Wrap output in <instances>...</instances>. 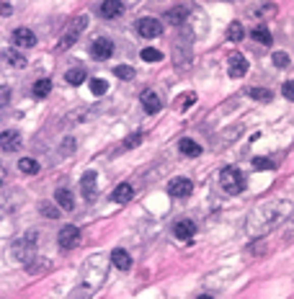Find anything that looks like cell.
<instances>
[{"instance_id": "cell-33", "label": "cell", "mask_w": 294, "mask_h": 299, "mask_svg": "<svg viewBox=\"0 0 294 299\" xmlns=\"http://www.w3.org/2000/svg\"><path fill=\"white\" fill-rule=\"evenodd\" d=\"M41 211H44V217H49V220H52V217H55V220L60 217V211H57V209H52L49 204H41Z\"/></svg>"}, {"instance_id": "cell-32", "label": "cell", "mask_w": 294, "mask_h": 299, "mask_svg": "<svg viewBox=\"0 0 294 299\" xmlns=\"http://www.w3.org/2000/svg\"><path fill=\"white\" fill-rule=\"evenodd\" d=\"M142 142V134L137 132V134H129L127 140H124V150H129V147H135V145H140Z\"/></svg>"}, {"instance_id": "cell-21", "label": "cell", "mask_w": 294, "mask_h": 299, "mask_svg": "<svg viewBox=\"0 0 294 299\" xmlns=\"http://www.w3.org/2000/svg\"><path fill=\"white\" fill-rule=\"evenodd\" d=\"M250 36H253L256 41H261V44H266V47L271 44V31H269L266 26H256V29H253V34H250Z\"/></svg>"}, {"instance_id": "cell-25", "label": "cell", "mask_w": 294, "mask_h": 299, "mask_svg": "<svg viewBox=\"0 0 294 299\" xmlns=\"http://www.w3.org/2000/svg\"><path fill=\"white\" fill-rule=\"evenodd\" d=\"M227 36H230V41H243V36H245V29H243L240 23H230V29H227Z\"/></svg>"}, {"instance_id": "cell-26", "label": "cell", "mask_w": 294, "mask_h": 299, "mask_svg": "<svg viewBox=\"0 0 294 299\" xmlns=\"http://www.w3.org/2000/svg\"><path fill=\"white\" fill-rule=\"evenodd\" d=\"M142 60H145V62H160V60H163V52L147 47V49H142Z\"/></svg>"}, {"instance_id": "cell-36", "label": "cell", "mask_w": 294, "mask_h": 299, "mask_svg": "<svg viewBox=\"0 0 294 299\" xmlns=\"http://www.w3.org/2000/svg\"><path fill=\"white\" fill-rule=\"evenodd\" d=\"M199 299H215V296H209V294H201V296H199Z\"/></svg>"}, {"instance_id": "cell-9", "label": "cell", "mask_w": 294, "mask_h": 299, "mask_svg": "<svg viewBox=\"0 0 294 299\" xmlns=\"http://www.w3.org/2000/svg\"><path fill=\"white\" fill-rule=\"evenodd\" d=\"M98 13L103 18H119L124 13V6H121V0H103L101 8H98Z\"/></svg>"}, {"instance_id": "cell-22", "label": "cell", "mask_w": 294, "mask_h": 299, "mask_svg": "<svg viewBox=\"0 0 294 299\" xmlns=\"http://www.w3.org/2000/svg\"><path fill=\"white\" fill-rule=\"evenodd\" d=\"M106 91H109V83L106 80H101V77H93L91 80V93L93 96H106Z\"/></svg>"}, {"instance_id": "cell-35", "label": "cell", "mask_w": 294, "mask_h": 299, "mask_svg": "<svg viewBox=\"0 0 294 299\" xmlns=\"http://www.w3.org/2000/svg\"><path fill=\"white\" fill-rule=\"evenodd\" d=\"M6 178H8V170H6L3 162H0V183H6Z\"/></svg>"}, {"instance_id": "cell-16", "label": "cell", "mask_w": 294, "mask_h": 299, "mask_svg": "<svg viewBox=\"0 0 294 299\" xmlns=\"http://www.w3.org/2000/svg\"><path fill=\"white\" fill-rule=\"evenodd\" d=\"M178 150H181L186 157H196V155H201V145H199V142H194V140H189V137H183V140L178 142Z\"/></svg>"}, {"instance_id": "cell-17", "label": "cell", "mask_w": 294, "mask_h": 299, "mask_svg": "<svg viewBox=\"0 0 294 299\" xmlns=\"http://www.w3.org/2000/svg\"><path fill=\"white\" fill-rule=\"evenodd\" d=\"M49 91H52V80H47V77L36 80V83H34V88H31V93H34L36 98H47V96H49Z\"/></svg>"}, {"instance_id": "cell-5", "label": "cell", "mask_w": 294, "mask_h": 299, "mask_svg": "<svg viewBox=\"0 0 294 299\" xmlns=\"http://www.w3.org/2000/svg\"><path fill=\"white\" fill-rule=\"evenodd\" d=\"M91 55H93L96 60H109V57L114 55V41H111V39H106V36L93 39V44H91Z\"/></svg>"}, {"instance_id": "cell-6", "label": "cell", "mask_w": 294, "mask_h": 299, "mask_svg": "<svg viewBox=\"0 0 294 299\" xmlns=\"http://www.w3.org/2000/svg\"><path fill=\"white\" fill-rule=\"evenodd\" d=\"M191 191H194V183L189 178H173L168 183V194L176 199H186V196H191Z\"/></svg>"}, {"instance_id": "cell-12", "label": "cell", "mask_w": 294, "mask_h": 299, "mask_svg": "<svg viewBox=\"0 0 294 299\" xmlns=\"http://www.w3.org/2000/svg\"><path fill=\"white\" fill-rule=\"evenodd\" d=\"M18 147H21V134H18V132L8 129V132L0 134V150H8V152H13V150H18Z\"/></svg>"}, {"instance_id": "cell-14", "label": "cell", "mask_w": 294, "mask_h": 299, "mask_svg": "<svg viewBox=\"0 0 294 299\" xmlns=\"http://www.w3.org/2000/svg\"><path fill=\"white\" fill-rule=\"evenodd\" d=\"M140 101H142V106H145V111H147V114H157V111H160V106H163L155 91H142Z\"/></svg>"}, {"instance_id": "cell-23", "label": "cell", "mask_w": 294, "mask_h": 299, "mask_svg": "<svg viewBox=\"0 0 294 299\" xmlns=\"http://www.w3.org/2000/svg\"><path fill=\"white\" fill-rule=\"evenodd\" d=\"M6 62H8L11 67H18V70L29 65V62H26V57H23V55H18V52H8V55H6Z\"/></svg>"}, {"instance_id": "cell-20", "label": "cell", "mask_w": 294, "mask_h": 299, "mask_svg": "<svg viewBox=\"0 0 294 299\" xmlns=\"http://www.w3.org/2000/svg\"><path fill=\"white\" fill-rule=\"evenodd\" d=\"M65 80H67L70 85H80L83 80H86V70H83V67H72V70H67Z\"/></svg>"}, {"instance_id": "cell-18", "label": "cell", "mask_w": 294, "mask_h": 299, "mask_svg": "<svg viewBox=\"0 0 294 299\" xmlns=\"http://www.w3.org/2000/svg\"><path fill=\"white\" fill-rule=\"evenodd\" d=\"M55 201L65 209V211H70L72 206H75V199H72V194L67 191V188H60V191H55Z\"/></svg>"}, {"instance_id": "cell-34", "label": "cell", "mask_w": 294, "mask_h": 299, "mask_svg": "<svg viewBox=\"0 0 294 299\" xmlns=\"http://www.w3.org/2000/svg\"><path fill=\"white\" fill-rule=\"evenodd\" d=\"M291 88H294V85H291V83H284V96H286L289 101L294 98V91H291Z\"/></svg>"}, {"instance_id": "cell-15", "label": "cell", "mask_w": 294, "mask_h": 299, "mask_svg": "<svg viewBox=\"0 0 294 299\" xmlns=\"http://www.w3.org/2000/svg\"><path fill=\"white\" fill-rule=\"evenodd\" d=\"M132 196H135V188H132L129 183H119V186L114 188V194H111V199H114L116 204H127V201H132Z\"/></svg>"}, {"instance_id": "cell-4", "label": "cell", "mask_w": 294, "mask_h": 299, "mask_svg": "<svg viewBox=\"0 0 294 299\" xmlns=\"http://www.w3.org/2000/svg\"><path fill=\"white\" fill-rule=\"evenodd\" d=\"M137 34L140 36H145V39H155V36H160L163 34V23L157 21V18H140L137 21Z\"/></svg>"}, {"instance_id": "cell-1", "label": "cell", "mask_w": 294, "mask_h": 299, "mask_svg": "<svg viewBox=\"0 0 294 299\" xmlns=\"http://www.w3.org/2000/svg\"><path fill=\"white\" fill-rule=\"evenodd\" d=\"M220 186L227 194H240L245 188V181H243V176H240L237 168H225L222 173H220Z\"/></svg>"}, {"instance_id": "cell-3", "label": "cell", "mask_w": 294, "mask_h": 299, "mask_svg": "<svg viewBox=\"0 0 294 299\" xmlns=\"http://www.w3.org/2000/svg\"><path fill=\"white\" fill-rule=\"evenodd\" d=\"M57 242H60L62 250H75L80 245V230L75 225H65L57 235Z\"/></svg>"}, {"instance_id": "cell-7", "label": "cell", "mask_w": 294, "mask_h": 299, "mask_svg": "<svg viewBox=\"0 0 294 299\" xmlns=\"http://www.w3.org/2000/svg\"><path fill=\"white\" fill-rule=\"evenodd\" d=\"M96 170H86L83 173V178H80V191H83V196H86L88 201H93V196H96Z\"/></svg>"}, {"instance_id": "cell-13", "label": "cell", "mask_w": 294, "mask_h": 299, "mask_svg": "<svg viewBox=\"0 0 294 299\" xmlns=\"http://www.w3.org/2000/svg\"><path fill=\"white\" fill-rule=\"evenodd\" d=\"M194 232H196V225H194L191 220H181V222L173 225V235H176L178 240H191Z\"/></svg>"}, {"instance_id": "cell-10", "label": "cell", "mask_w": 294, "mask_h": 299, "mask_svg": "<svg viewBox=\"0 0 294 299\" xmlns=\"http://www.w3.org/2000/svg\"><path fill=\"white\" fill-rule=\"evenodd\" d=\"M230 77H243L245 72H248V60L243 57V55H230Z\"/></svg>"}, {"instance_id": "cell-2", "label": "cell", "mask_w": 294, "mask_h": 299, "mask_svg": "<svg viewBox=\"0 0 294 299\" xmlns=\"http://www.w3.org/2000/svg\"><path fill=\"white\" fill-rule=\"evenodd\" d=\"M86 23H88V18H86V16H80V18H77L75 23H70L67 34H65V36L60 39V44H57V49H60V52L70 49V47H72V41H75V39H77V36L83 34V29H86Z\"/></svg>"}, {"instance_id": "cell-19", "label": "cell", "mask_w": 294, "mask_h": 299, "mask_svg": "<svg viewBox=\"0 0 294 299\" xmlns=\"http://www.w3.org/2000/svg\"><path fill=\"white\" fill-rule=\"evenodd\" d=\"M18 170H21V173H26V176H36L39 173V162L34 157H21L18 160Z\"/></svg>"}, {"instance_id": "cell-29", "label": "cell", "mask_w": 294, "mask_h": 299, "mask_svg": "<svg viewBox=\"0 0 294 299\" xmlns=\"http://www.w3.org/2000/svg\"><path fill=\"white\" fill-rule=\"evenodd\" d=\"M271 60H274L276 67H289V55H284V52H276Z\"/></svg>"}, {"instance_id": "cell-31", "label": "cell", "mask_w": 294, "mask_h": 299, "mask_svg": "<svg viewBox=\"0 0 294 299\" xmlns=\"http://www.w3.org/2000/svg\"><path fill=\"white\" fill-rule=\"evenodd\" d=\"M8 101H11V88L8 85H0V108L8 106Z\"/></svg>"}, {"instance_id": "cell-28", "label": "cell", "mask_w": 294, "mask_h": 299, "mask_svg": "<svg viewBox=\"0 0 294 299\" xmlns=\"http://www.w3.org/2000/svg\"><path fill=\"white\" fill-rule=\"evenodd\" d=\"M253 168L256 170H274V162L269 157H253Z\"/></svg>"}, {"instance_id": "cell-27", "label": "cell", "mask_w": 294, "mask_h": 299, "mask_svg": "<svg viewBox=\"0 0 294 299\" xmlns=\"http://www.w3.org/2000/svg\"><path fill=\"white\" fill-rule=\"evenodd\" d=\"M248 96L256 98V101H271V93L263 91V88H248Z\"/></svg>"}, {"instance_id": "cell-24", "label": "cell", "mask_w": 294, "mask_h": 299, "mask_svg": "<svg viewBox=\"0 0 294 299\" xmlns=\"http://www.w3.org/2000/svg\"><path fill=\"white\" fill-rule=\"evenodd\" d=\"M114 75L121 77V80H132V77H135V70H132L129 65H116V67H114Z\"/></svg>"}, {"instance_id": "cell-8", "label": "cell", "mask_w": 294, "mask_h": 299, "mask_svg": "<svg viewBox=\"0 0 294 299\" xmlns=\"http://www.w3.org/2000/svg\"><path fill=\"white\" fill-rule=\"evenodd\" d=\"M13 44H16V47H34V44H36V34H34L31 29L21 26V29L13 31Z\"/></svg>"}, {"instance_id": "cell-30", "label": "cell", "mask_w": 294, "mask_h": 299, "mask_svg": "<svg viewBox=\"0 0 294 299\" xmlns=\"http://www.w3.org/2000/svg\"><path fill=\"white\" fill-rule=\"evenodd\" d=\"M183 16H186V8H178V11H171V13H168V21H171V23H181Z\"/></svg>"}, {"instance_id": "cell-11", "label": "cell", "mask_w": 294, "mask_h": 299, "mask_svg": "<svg viewBox=\"0 0 294 299\" xmlns=\"http://www.w3.org/2000/svg\"><path fill=\"white\" fill-rule=\"evenodd\" d=\"M111 263H114L119 271H129V268H132V255H129L127 250L116 248V250L111 253Z\"/></svg>"}]
</instances>
